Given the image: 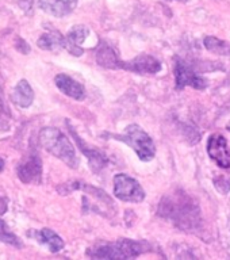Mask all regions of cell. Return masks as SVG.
I'll list each match as a JSON object with an SVG mask.
<instances>
[{
  "instance_id": "6da1fadb",
  "label": "cell",
  "mask_w": 230,
  "mask_h": 260,
  "mask_svg": "<svg viewBox=\"0 0 230 260\" xmlns=\"http://www.w3.org/2000/svg\"><path fill=\"white\" fill-rule=\"evenodd\" d=\"M157 213L183 231L194 232L201 226L202 217L198 205L182 190L166 195L158 205Z\"/></svg>"
},
{
  "instance_id": "7a4b0ae2",
  "label": "cell",
  "mask_w": 230,
  "mask_h": 260,
  "mask_svg": "<svg viewBox=\"0 0 230 260\" xmlns=\"http://www.w3.org/2000/svg\"><path fill=\"white\" fill-rule=\"evenodd\" d=\"M152 249L149 243L146 241H136V240L122 239L114 243L99 244L96 247L89 248L87 256L91 259H109V260H126L138 257L145 252Z\"/></svg>"
},
{
  "instance_id": "3957f363",
  "label": "cell",
  "mask_w": 230,
  "mask_h": 260,
  "mask_svg": "<svg viewBox=\"0 0 230 260\" xmlns=\"http://www.w3.org/2000/svg\"><path fill=\"white\" fill-rule=\"evenodd\" d=\"M40 142L49 153L56 156L72 170L79 168V157H77L76 150L73 148L72 142L69 141L68 137L65 136L60 129L56 127H44L40 132Z\"/></svg>"
},
{
  "instance_id": "277c9868",
  "label": "cell",
  "mask_w": 230,
  "mask_h": 260,
  "mask_svg": "<svg viewBox=\"0 0 230 260\" xmlns=\"http://www.w3.org/2000/svg\"><path fill=\"white\" fill-rule=\"evenodd\" d=\"M125 136H115L111 134V137L117 138L119 141L125 142L129 146L133 148V150L137 153L140 160L142 161H150L156 154V146H154L153 140L150 136L138 125H130L126 127Z\"/></svg>"
},
{
  "instance_id": "5b68a950",
  "label": "cell",
  "mask_w": 230,
  "mask_h": 260,
  "mask_svg": "<svg viewBox=\"0 0 230 260\" xmlns=\"http://www.w3.org/2000/svg\"><path fill=\"white\" fill-rule=\"evenodd\" d=\"M114 195L123 202L140 203L145 199L141 184L129 175L118 174L114 178Z\"/></svg>"
},
{
  "instance_id": "8992f818",
  "label": "cell",
  "mask_w": 230,
  "mask_h": 260,
  "mask_svg": "<svg viewBox=\"0 0 230 260\" xmlns=\"http://www.w3.org/2000/svg\"><path fill=\"white\" fill-rule=\"evenodd\" d=\"M16 175L22 183L40 184L42 182V160L37 150H31L28 156L16 168Z\"/></svg>"
},
{
  "instance_id": "52a82bcc",
  "label": "cell",
  "mask_w": 230,
  "mask_h": 260,
  "mask_svg": "<svg viewBox=\"0 0 230 260\" xmlns=\"http://www.w3.org/2000/svg\"><path fill=\"white\" fill-rule=\"evenodd\" d=\"M175 80L178 89H183L186 85H191L196 89H205L207 87V81L203 77L198 76L194 69L191 68V65L179 57H176L175 62Z\"/></svg>"
},
{
  "instance_id": "ba28073f",
  "label": "cell",
  "mask_w": 230,
  "mask_h": 260,
  "mask_svg": "<svg viewBox=\"0 0 230 260\" xmlns=\"http://www.w3.org/2000/svg\"><path fill=\"white\" fill-rule=\"evenodd\" d=\"M65 123H67V126H68L71 136L75 138V141H76L77 146H79V149L84 153L85 157L88 158L91 170H92L95 174H99V172H101L106 166H107V162H109V160H107V157H106V154L102 153L99 149H95V148H92V146L87 145V144L84 142V140H83V138L76 133V130H75V127L71 125V122L67 121Z\"/></svg>"
},
{
  "instance_id": "9c48e42d",
  "label": "cell",
  "mask_w": 230,
  "mask_h": 260,
  "mask_svg": "<svg viewBox=\"0 0 230 260\" xmlns=\"http://www.w3.org/2000/svg\"><path fill=\"white\" fill-rule=\"evenodd\" d=\"M207 153L218 167L227 170L230 168V149L226 138L222 134H213L207 141Z\"/></svg>"
},
{
  "instance_id": "30bf717a",
  "label": "cell",
  "mask_w": 230,
  "mask_h": 260,
  "mask_svg": "<svg viewBox=\"0 0 230 260\" xmlns=\"http://www.w3.org/2000/svg\"><path fill=\"white\" fill-rule=\"evenodd\" d=\"M138 75H154L161 71L160 61L149 54H140L130 61H121V68Z\"/></svg>"
},
{
  "instance_id": "8fae6325",
  "label": "cell",
  "mask_w": 230,
  "mask_h": 260,
  "mask_svg": "<svg viewBox=\"0 0 230 260\" xmlns=\"http://www.w3.org/2000/svg\"><path fill=\"white\" fill-rule=\"evenodd\" d=\"M88 27H85L84 24L73 26V27L69 30L68 34H67V37H65L64 49H67L72 56H81V54H83L81 44L84 42L85 38L88 37Z\"/></svg>"
},
{
  "instance_id": "7c38bea8",
  "label": "cell",
  "mask_w": 230,
  "mask_h": 260,
  "mask_svg": "<svg viewBox=\"0 0 230 260\" xmlns=\"http://www.w3.org/2000/svg\"><path fill=\"white\" fill-rule=\"evenodd\" d=\"M54 83H56L57 88L60 89L61 92L65 93L67 96L72 98L75 101H83L85 98L84 87L79 81L68 76V75H64V73L57 75L56 79H54Z\"/></svg>"
},
{
  "instance_id": "4fadbf2b",
  "label": "cell",
  "mask_w": 230,
  "mask_h": 260,
  "mask_svg": "<svg viewBox=\"0 0 230 260\" xmlns=\"http://www.w3.org/2000/svg\"><path fill=\"white\" fill-rule=\"evenodd\" d=\"M77 2L79 0H38V6L50 15L62 18L69 15L76 8Z\"/></svg>"
},
{
  "instance_id": "5bb4252c",
  "label": "cell",
  "mask_w": 230,
  "mask_h": 260,
  "mask_svg": "<svg viewBox=\"0 0 230 260\" xmlns=\"http://www.w3.org/2000/svg\"><path fill=\"white\" fill-rule=\"evenodd\" d=\"M11 101L22 109H27L34 102V91L27 80H20L11 92Z\"/></svg>"
},
{
  "instance_id": "9a60e30c",
  "label": "cell",
  "mask_w": 230,
  "mask_h": 260,
  "mask_svg": "<svg viewBox=\"0 0 230 260\" xmlns=\"http://www.w3.org/2000/svg\"><path fill=\"white\" fill-rule=\"evenodd\" d=\"M96 62L103 68L109 69H119L121 68V58L118 56V53L114 50L110 45L102 44L96 49Z\"/></svg>"
},
{
  "instance_id": "2e32d148",
  "label": "cell",
  "mask_w": 230,
  "mask_h": 260,
  "mask_svg": "<svg viewBox=\"0 0 230 260\" xmlns=\"http://www.w3.org/2000/svg\"><path fill=\"white\" fill-rule=\"evenodd\" d=\"M34 236H36V239L38 240L41 244H44V245H46V247L49 248V251L54 252V253H56V252H60L65 245L64 240L61 239L56 232L52 231V229H49V228H44V229H41V231L34 232Z\"/></svg>"
},
{
  "instance_id": "e0dca14e",
  "label": "cell",
  "mask_w": 230,
  "mask_h": 260,
  "mask_svg": "<svg viewBox=\"0 0 230 260\" xmlns=\"http://www.w3.org/2000/svg\"><path fill=\"white\" fill-rule=\"evenodd\" d=\"M64 40L58 31H48L44 32L40 37V40L37 41L38 48L42 50H48V52H57L60 49H64Z\"/></svg>"
},
{
  "instance_id": "ac0fdd59",
  "label": "cell",
  "mask_w": 230,
  "mask_h": 260,
  "mask_svg": "<svg viewBox=\"0 0 230 260\" xmlns=\"http://www.w3.org/2000/svg\"><path fill=\"white\" fill-rule=\"evenodd\" d=\"M205 48L211 53L219 56H230V44L226 41H221L215 37H206L205 38Z\"/></svg>"
},
{
  "instance_id": "d6986e66",
  "label": "cell",
  "mask_w": 230,
  "mask_h": 260,
  "mask_svg": "<svg viewBox=\"0 0 230 260\" xmlns=\"http://www.w3.org/2000/svg\"><path fill=\"white\" fill-rule=\"evenodd\" d=\"M0 241L8 244V245H12V247L15 248L22 247V241L18 239V236L14 235V233L8 229L7 223L4 222L2 218H0Z\"/></svg>"
},
{
  "instance_id": "ffe728a7",
  "label": "cell",
  "mask_w": 230,
  "mask_h": 260,
  "mask_svg": "<svg viewBox=\"0 0 230 260\" xmlns=\"http://www.w3.org/2000/svg\"><path fill=\"white\" fill-rule=\"evenodd\" d=\"M10 121H11V114L8 111L7 106H6L3 101V96L0 93V127L2 129H7L8 125H10Z\"/></svg>"
},
{
  "instance_id": "44dd1931",
  "label": "cell",
  "mask_w": 230,
  "mask_h": 260,
  "mask_svg": "<svg viewBox=\"0 0 230 260\" xmlns=\"http://www.w3.org/2000/svg\"><path fill=\"white\" fill-rule=\"evenodd\" d=\"M15 48L19 50L20 53H23V54H27L30 52V46L27 45V42L22 38H16V44H15Z\"/></svg>"
},
{
  "instance_id": "7402d4cb",
  "label": "cell",
  "mask_w": 230,
  "mask_h": 260,
  "mask_svg": "<svg viewBox=\"0 0 230 260\" xmlns=\"http://www.w3.org/2000/svg\"><path fill=\"white\" fill-rule=\"evenodd\" d=\"M10 2H14L19 6L23 11H30L32 6V0H10Z\"/></svg>"
},
{
  "instance_id": "603a6c76",
  "label": "cell",
  "mask_w": 230,
  "mask_h": 260,
  "mask_svg": "<svg viewBox=\"0 0 230 260\" xmlns=\"http://www.w3.org/2000/svg\"><path fill=\"white\" fill-rule=\"evenodd\" d=\"M6 211H7V201L0 194V214H4Z\"/></svg>"
},
{
  "instance_id": "cb8c5ba5",
  "label": "cell",
  "mask_w": 230,
  "mask_h": 260,
  "mask_svg": "<svg viewBox=\"0 0 230 260\" xmlns=\"http://www.w3.org/2000/svg\"><path fill=\"white\" fill-rule=\"evenodd\" d=\"M4 170V160L2 157H0V172Z\"/></svg>"
},
{
  "instance_id": "d4e9b609",
  "label": "cell",
  "mask_w": 230,
  "mask_h": 260,
  "mask_svg": "<svg viewBox=\"0 0 230 260\" xmlns=\"http://www.w3.org/2000/svg\"><path fill=\"white\" fill-rule=\"evenodd\" d=\"M229 231H230V217H229Z\"/></svg>"
}]
</instances>
